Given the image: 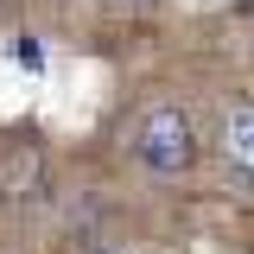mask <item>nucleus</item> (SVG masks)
<instances>
[{
  "instance_id": "obj_1",
  "label": "nucleus",
  "mask_w": 254,
  "mask_h": 254,
  "mask_svg": "<svg viewBox=\"0 0 254 254\" xmlns=\"http://www.w3.org/2000/svg\"><path fill=\"white\" fill-rule=\"evenodd\" d=\"M133 153H140V165L153 178H178V172L197 165V121L185 108H153L140 121V133H133Z\"/></svg>"
},
{
  "instance_id": "obj_3",
  "label": "nucleus",
  "mask_w": 254,
  "mask_h": 254,
  "mask_svg": "<svg viewBox=\"0 0 254 254\" xmlns=\"http://www.w3.org/2000/svg\"><path fill=\"white\" fill-rule=\"evenodd\" d=\"M229 140H235V153H242V159H254V108H242V115L229 121Z\"/></svg>"
},
{
  "instance_id": "obj_4",
  "label": "nucleus",
  "mask_w": 254,
  "mask_h": 254,
  "mask_svg": "<svg viewBox=\"0 0 254 254\" xmlns=\"http://www.w3.org/2000/svg\"><path fill=\"white\" fill-rule=\"evenodd\" d=\"M13 64H19V70H38V64H45L38 38H13Z\"/></svg>"
},
{
  "instance_id": "obj_2",
  "label": "nucleus",
  "mask_w": 254,
  "mask_h": 254,
  "mask_svg": "<svg viewBox=\"0 0 254 254\" xmlns=\"http://www.w3.org/2000/svg\"><path fill=\"white\" fill-rule=\"evenodd\" d=\"M38 190H45V159H6V197H38Z\"/></svg>"
},
{
  "instance_id": "obj_5",
  "label": "nucleus",
  "mask_w": 254,
  "mask_h": 254,
  "mask_svg": "<svg viewBox=\"0 0 254 254\" xmlns=\"http://www.w3.org/2000/svg\"><path fill=\"white\" fill-rule=\"evenodd\" d=\"M133 6H146V0H133Z\"/></svg>"
}]
</instances>
